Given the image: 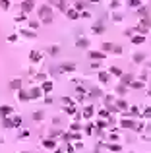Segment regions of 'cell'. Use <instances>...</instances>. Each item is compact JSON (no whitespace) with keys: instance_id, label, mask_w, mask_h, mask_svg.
Here are the masks:
<instances>
[{"instance_id":"1","label":"cell","mask_w":151,"mask_h":153,"mask_svg":"<svg viewBox=\"0 0 151 153\" xmlns=\"http://www.w3.org/2000/svg\"><path fill=\"white\" fill-rule=\"evenodd\" d=\"M12 111H14V109L8 107V105H6V107H4V105L0 107V114H2V118H4V116H10V114H12Z\"/></svg>"},{"instance_id":"2","label":"cell","mask_w":151,"mask_h":153,"mask_svg":"<svg viewBox=\"0 0 151 153\" xmlns=\"http://www.w3.org/2000/svg\"><path fill=\"white\" fill-rule=\"evenodd\" d=\"M31 97H33V99L41 97V89H33V91H31Z\"/></svg>"},{"instance_id":"3","label":"cell","mask_w":151,"mask_h":153,"mask_svg":"<svg viewBox=\"0 0 151 153\" xmlns=\"http://www.w3.org/2000/svg\"><path fill=\"white\" fill-rule=\"evenodd\" d=\"M54 142H52V139H49V142H45V147H49V149H54Z\"/></svg>"},{"instance_id":"4","label":"cell","mask_w":151,"mask_h":153,"mask_svg":"<svg viewBox=\"0 0 151 153\" xmlns=\"http://www.w3.org/2000/svg\"><path fill=\"white\" fill-rule=\"evenodd\" d=\"M122 126H124V128H134V122L132 120H124Z\"/></svg>"},{"instance_id":"5","label":"cell","mask_w":151,"mask_h":153,"mask_svg":"<svg viewBox=\"0 0 151 153\" xmlns=\"http://www.w3.org/2000/svg\"><path fill=\"white\" fill-rule=\"evenodd\" d=\"M12 124L19 126V124H21V118H19V116H14V120H12Z\"/></svg>"},{"instance_id":"6","label":"cell","mask_w":151,"mask_h":153,"mask_svg":"<svg viewBox=\"0 0 151 153\" xmlns=\"http://www.w3.org/2000/svg\"><path fill=\"white\" fill-rule=\"evenodd\" d=\"M2 122H4V128H12V126H14V124H12V120H8V118L2 120Z\"/></svg>"},{"instance_id":"7","label":"cell","mask_w":151,"mask_h":153,"mask_svg":"<svg viewBox=\"0 0 151 153\" xmlns=\"http://www.w3.org/2000/svg\"><path fill=\"white\" fill-rule=\"evenodd\" d=\"M91 56H93V58H103V54H101V52H91Z\"/></svg>"},{"instance_id":"8","label":"cell","mask_w":151,"mask_h":153,"mask_svg":"<svg viewBox=\"0 0 151 153\" xmlns=\"http://www.w3.org/2000/svg\"><path fill=\"white\" fill-rule=\"evenodd\" d=\"M134 43H136V45H140V43H143V37H136V39H134Z\"/></svg>"},{"instance_id":"9","label":"cell","mask_w":151,"mask_h":153,"mask_svg":"<svg viewBox=\"0 0 151 153\" xmlns=\"http://www.w3.org/2000/svg\"><path fill=\"white\" fill-rule=\"evenodd\" d=\"M33 118H37V120H41V118H43V112H37V114H33Z\"/></svg>"},{"instance_id":"10","label":"cell","mask_w":151,"mask_h":153,"mask_svg":"<svg viewBox=\"0 0 151 153\" xmlns=\"http://www.w3.org/2000/svg\"><path fill=\"white\" fill-rule=\"evenodd\" d=\"M110 149H112V151H120V145L115 144V145H110Z\"/></svg>"},{"instance_id":"11","label":"cell","mask_w":151,"mask_h":153,"mask_svg":"<svg viewBox=\"0 0 151 153\" xmlns=\"http://www.w3.org/2000/svg\"><path fill=\"white\" fill-rule=\"evenodd\" d=\"M10 85H12V87H14V89H18V87H19V82H12V84H10Z\"/></svg>"},{"instance_id":"12","label":"cell","mask_w":151,"mask_h":153,"mask_svg":"<svg viewBox=\"0 0 151 153\" xmlns=\"http://www.w3.org/2000/svg\"><path fill=\"white\" fill-rule=\"evenodd\" d=\"M50 87H52V84H45V85H43V89H45V91H49Z\"/></svg>"}]
</instances>
